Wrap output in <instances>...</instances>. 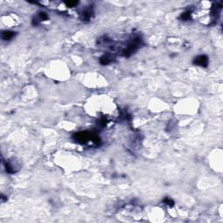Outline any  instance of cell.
<instances>
[{
    "label": "cell",
    "mask_w": 223,
    "mask_h": 223,
    "mask_svg": "<svg viewBox=\"0 0 223 223\" xmlns=\"http://www.w3.org/2000/svg\"><path fill=\"white\" fill-rule=\"evenodd\" d=\"M194 63L197 65H200V66L206 67L207 66V64H208V58L206 55H200L194 59Z\"/></svg>",
    "instance_id": "obj_3"
},
{
    "label": "cell",
    "mask_w": 223,
    "mask_h": 223,
    "mask_svg": "<svg viewBox=\"0 0 223 223\" xmlns=\"http://www.w3.org/2000/svg\"><path fill=\"white\" fill-rule=\"evenodd\" d=\"M15 36V32L11 31H5L2 32V38L4 40H10Z\"/></svg>",
    "instance_id": "obj_5"
},
{
    "label": "cell",
    "mask_w": 223,
    "mask_h": 223,
    "mask_svg": "<svg viewBox=\"0 0 223 223\" xmlns=\"http://www.w3.org/2000/svg\"><path fill=\"white\" fill-rule=\"evenodd\" d=\"M111 60H112V58H110L109 56H103V57L100 58V63L102 65H106V64L110 63Z\"/></svg>",
    "instance_id": "obj_6"
},
{
    "label": "cell",
    "mask_w": 223,
    "mask_h": 223,
    "mask_svg": "<svg viewBox=\"0 0 223 223\" xmlns=\"http://www.w3.org/2000/svg\"><path fill=\"white\" fill-rule=\"evenodd\" d=\"M92 15H93V11L91 10V9H87V10L83 11L82 13L80 14V17H81V19L83 21H87L91 19Z\"/></svg>",
    "instance_id": "obj_4"
},
{
    "label": "cell",
    "mask_w": 223,
    "mask_h": 223,
    "mask_svg": "<svg viewBox=\"0 0 223 223\" xmlns=\"http://www.w3.org/2000/svg\"><path fill=\"white\" fill-rule=\"evenodd\" d=\"M38 17H39V20L43 21V20H46L48 19V16H47V14L44 12H39V14H38Z\"/></svg>",
    "instance_id": "obj_10"
},
{
    "label": "cell",
    "mask_w": 223,
    "mask_h": 223,
    "mask_svg": "<svg viewBox=\"0 0 223 223\" xmlns=\"http://www.w3.org/2000/svg\"><path fill=\"white\" fill-rule=\"evenodd\" d=\"M163 201H164L166 205H168V206H170V207H173L174 205V201H172L171 199H169V198H165Z\"/></svg>",
    "instance_id": "obj_9"
},
{
    "label": "cell",
    "mask_w": 223,
    "mask_h": 223,
    "mask_svg": "<svg viewBox=\"0 0 223 223\" xmlns=\"http://www.w3.org/2000/svg\"><path fill=\"white\" fill-rule=\"evenodd\" d=\"M92 135H93V133H90L88 132H79L73 135V138L79 143H85L90 139H92Z\"/></svg>",
    "instance_id": "obj_2"
},
{
    "label": "cell",
    "mask_w": 223,
    "mask_h": 223,
    "mask_svg": "<svg viewBox=\"0 0 223 223\" xmlns=\"http://www.w3.org/2000/svg\"><path fill=\"white\" fill-rule=\"evenodd\" d=\"M190 17H191V11H187L186 12H184L182 15L180 16V19L182 20H188L190 19Z\"/></svg>",
    "instance_id": "obj_7"
},
{
    "label": "cell",
    "mask_w": 223,
    "mask_h": 223,
    "mask_svg": "<svg viewBox=\"0 0 223 223\" xmlns=\"http://www.w3.org/2000/svg\"><path fill=\"white\" fill-rule=\"evenodd\" d=\"M65 5H66L67 7H74V6H76V5L79 4V2H77V1H68V2H65Z\"/></svg>",
    "instance_id": "obj_8"
},
{
    "label": "cell",
    "mask_w": 223,
    "mask_h": 223,
    "mask_svg": "<svg viewBox=\"0 0 223 223\" xmlns=\"http://www.w3.org/2000/svg\"><path fill=\"white\" fill-rule=\"evenodd\" d=\"M140 44H141V39H140V38H139V37L134 38L128 44V45H127L126 49L125 50V52H124L123 54L125 56H130V55L133 54V53H134L136 51L138 50L139 45H140Z\"/></svg>",
    "instance_id": "obj_1"
}]
</instances>
